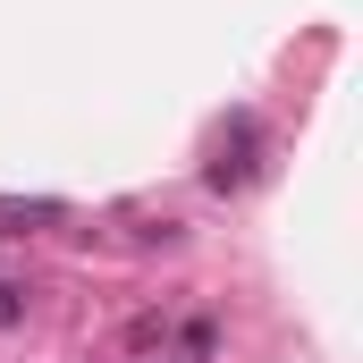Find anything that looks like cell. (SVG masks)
Masks as SVG:
<instances>
[{
	"label": "cell",
	"instance_id": "obj_1",
	"mask_svg": "<svg viewBox=\"0 0 363 363\" xmlns=\"http://www.w3.org/2000/svg\"><path fill=\"white\" fill-rule=\"evenodd\" d=\"M254 169H262V118H254V110H237V152L220 144L211 186H220V194H228V186H254Z\"/></svg>",
	"mask_w": 363,
	"mask_h": 363
},
{
	"label": "cell",
	"instance_id": "obj_2",
	"mask_svg": "<svg viewBox=\"0 0 363 363\" xmlns=\"http://www.w3.org/2000/svg\"><path fill=\"white\" fill-rule=\"evenodd\" d=\"M161 347H169V363H211L220 355V321L194 313V321H178V338H161Z\"/></svg>",
	"mask_w": 363,
	"mask_h": 363
},
{
	"label": "cell",
	"instance_id": "obj_3",
	"mask_svg": "<svg viewBox=\"0 0 363 363\" xmlns=\"http://www.w3.org/2000/svg\"><path fill=\"white\" fill-rule=\"evenodd\" d=\"M0 220H9V228H51V220H68V211H60V203H0Z\"/></svg>",
	"mask_w": 363,
	"mask_h": 363
},
{
	"label": "cell",
	"instance_id": "obj_4",
	"mask_svg": "<svg viewBox=\"0 0 363 363\" xmlns=\"http://www.w3.org/2000/svg\"><path fill=\"white\" fill-rule=\"evenodd\" d=\"M161 338H169V313H135V321H127V347H135V355H152Z\"/></svg>",
	"mask_w": 363,
	"mask_h": 363
},
{
	"label": "cell",
	"instance_id": "obj_5",
	"mask_svg": "<svg viewBox=\"0 0 363 363\" xmlns=\"http://www.w3.org/2000/svg\"><path fill=\"white\" fill-rule=\"evenodd\" d=\"M17 321H26V287H9V279H0V330H17Z\"/></svg>",
	"mask_w": 363,
	"mask_h": 363
}]
</instances>
